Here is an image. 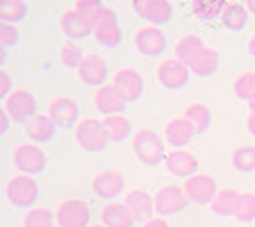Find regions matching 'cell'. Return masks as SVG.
Here are the masks:
<instances>
[{
	"instance_id": "603a6c76",
	"label": "cell",
	"mask_w": 255,
	"mask_h": 227,
	"mask_svg": "<svg viewBox=\"0 0 255 227\" xmlns=\"http://www.w3.org/2000/svg\"><path fill=\"white\" fill-rule=\"evenodd\" d=\"M55 132H57V125L48 114H37L32 116L25 125V134L32 143H48L53 141Z\"/></svg>"
},
{
	"instance_id": "e575fe53",
	"label": "cell",
	"mask_w": 255,
	"mask_h": 227,
	"mask_svg": "<svg viewBox=\"0 0 255 227\" xmlns=\"http://www.w3.org/2000/svg\"><path fill=\"white\" fill-rule=\"evenodd\" d=\"M235 218L242 223H251L255 221V193L251 191H242L237 202V212H235Z\"/></svg>"
},
{
	"instance_id": "7402d4cb",
	"label": "cell",
	"mask_w": 255,
	"mask_h": 227,
	"mask_svg": "<svg viewBox=\"0 0 255 227\" xmlns=\"http://www.w3.org/2000/svg\"><path fill=\"white\" fill-rule=\"evenodd\" d=\"M101 223L105 227H132L137 223V218L132 216V212L128 209V205L123 200H112L103 205Z\"/></svg>"
},
{
	"instance_id": "e0dca14e",
	"label": "cell",
	"mask_w": 255,
	"mask_h": 227,
	"mask_svg": "<svg viewBox=\"0 0 255 227\" xmlns=\"http://www.w3.org/2000/svg\"><path fill=\"white\" fill-rule=\"evenodd\" d=\"M94 105H96V109L107 118V116L123 114L126 107H128V100L121 95V91H119L117 86L112 84V82H107L105 86H101V89L94 91Z\"/></svg>"
},
{
	"instance_id": "7c38bea8",
	"label": "cell",
	"mask_w": 255,
	"mask_h": 227,
	"mask_svg": "<svg viewBox=\"0 0 255 227\" xmlns=\"http://www.w3.org/2000/svg\"><path fill=\"white\" fill-rule=\"evenodd\" d=\"M182 189H185L189 202L210 205V202L214 200V196H217L219 186H217V180H214L210 173H203V170H198L196 175L187 177L185 184H182Z\"/></svg>"
},
{
	"instance_id": "6da1fadb",
	"label": "cell",
	"mask_w": 255,
	"mask_h": 227,
	"mask_svg": "<svg viewBox=\"0 0 255 227\" xmlns=\"http://www.w3.org/2000/svg\"><path fill=\"white\" fill-rule=\"evenodd\" d=\"M130 143H132L134 157H137L143 166L164 164L166 146H164V139L159 137L155 130H150V127H141V130H137V132L132 134Z\"/></svg>"
},
{
	"instance_id": "836d02e7",
	"label": "cell",
	"mask_w": 255,
	"mask_h": 227,
	"mask_svg": "<svg viewBox=\"0 0 255 227\" xmlns=\"http://www.w3.org/2000/svg\"><path fill=\"white\" fill-rule=\"evenodd\" d=\"M82 59H85V53H82L80 43L66 39V41L62 43V48H59V62H62L66 69H80Z\"/></svg>"
},
{
	"instance_id": "cb8c5ba5",
	"label": "cell",
	"mask_w": 255,
	"mask_h": 227,
	"mask_svg": "<svg viewBox=\"0 0 255 227\" xmlns=\"http://www.w3.org/2000/svg\"><path fill=\"white\" fill-rule=\"evenodd\" d=\"M187 66H189L191 75H198V77H210V75H214L219 71V53L214 50V48L205 46L201 53L196 55V57L187 64Z\"/></svg>"
},
{
	"instance_id": "484cf974",
	"label": "cell",
	"mask_w": 255,
	"mask_h": 227,
	"mask_svg": "<svg viewBox=\"0 0 255 227\" xmlns=\"http://www.w3.org/2000/svg\"><path fill=\"white\" fill-rule=\"evenodd\" d=\"M239 196H242V191L233 189V186H223V189L217 191L214 200L210 202V209H212L217 216H235Z\"/></svg>"
},
{
	"instance_id": "3957f363",
	"label": "cell",
	"mask_w": 255,
	"mask_h": 227,
	"mask_svg": "<svg viewBox=\"0 0 255 227\" xmlns=\"http://www.w3.org/2000/svg\"><path fill=\"white\" fill-rule=\"evenodd\" d=\"M41 196L39 182L32 175H14L5 182V198L16 209H32L37 207V200Z\"/></svg>"
},
{
	"instance_id": "7a4b0ae2",
	"label": "cell",
	"mask_w": 255,
	"mask_h": 227,
	"mask_svg": "<svg viewBox=\"0 0 255 227\" xmlns=\"http://www.w3.org/2000/svg\"><path fill=\"white\" fill-rule=\"evenodd\" d=\"M96 14L98 11L85 9V7H80L75 2L73 7H69V9H64L59 14V27H62V32L66 34L69 41H82L89 34H94Z\"/></svg>"
},
{
	"instance_id": "4fadbf2b",
	"label": "cell",
	"mask_w": 255,
	"mask_h": 227,
	"mask_svg": "<svg viewBox=\"0 0 255 227\" xmlns=\"http://www.w3.org/2000/svg\"><path fill=\"white\" fill-rule=\"evenodd\" d=\"M112 84L121 91V95L128 102L139 100V98L143 95V89H146L141 73H139L137 69H132V66H123V69L114 71V75H112Z\"/></svg>"
},
{
	"instance_id": "d590c367",
	"label": "cell",
	"mask_w": 255,
	"mask_h": 227,
	"mask_svg": "<svg viewBox=\"0 0 255 227\" xmlns=\"http://www.w3.org/2000/svg\"><path fill=\"white\" fill-rule=\"evenodd\" d=\"M21 34H18V27L11 25V23H0V46L2 48H11L18 43Z\"/></svg>"
},
{
	"instance_id": "44dd1931",
	"label": "cell",
	"mask_w": 255,
	"mask_h": 227,
	"mask_svg": "<svg viewBox=\"0 0 255 227\" xmlns=\"http://www.w3.org/2000/svg\"><path fill=\"white\" fill-rule=\"evenodd\" d=\"M123 202L128 205V209L132 212V216L137 221H148V218L155 216V200L148 191L143 189H128Z\"/></svg>"
},
{
	"instance_id": "9a60e30c",
	"label": "cell",
	"mask_w": 255,
	"mask_h": 227,
	"mask_svg": "<svg viewBox=\"0 0 255 227\" xmlns=\"http://www.w3.org/2000/svg\"><path fill=\"white\" fill-rule=\"evenodd\" d=\"M78 77H80V82H82L85 86L101 89V86L107 84L110 69H107V64H105V59H103V57L89 53V55H85V59H82V64H80Z\"/></svg>"
},
{
	"instance_id": "7bdbcfd3",
	"label": "cell",
	"mask_w": 255,
	"mask_h": 227,
	"mask_svg": "<svg viewBox=\"0 0 255 227\" xmlns=\"http://www.w3.org/2000/svg\"><path fill=\"white\" fill-rule=\"evenodd\" d=\"M246 9H249V14H255V0H249V2H246Z\"/></svg>"
},
{
	"instance_id": "f1b7e54d",
	"label": "cell",
	"mask_w": 255,
	"mask_h": 227,
	"mask_svg": "<svg viewBox=\"0 0 255 227\" xmlns=\"http://www.w3.org/2000/svg\"><path fill=\"white\" fill-rule=\"evenodd\" d=\"M105 130L107 137H110V143H123L130 139L132 134V121L123 114H117V116H107L105 121Z\"/></svg>"
},
{
	"instance_id": "d6986e66",
	"label": "cell",
	"mask_w": 255,
	"mask_h": 227,
	"mask_svg": "<svg viewBox=\"0 0 255 227\" xmlns=\"http://www.w3.org/2000/svg\"><path fill=\"white\" fill-rule=\"evenodd\" d=\"M164 166L173 177L187 180V177L198 173V157L194 152H189L187 148L169 150V152H166V159H164Z\"/></svg>"
},
{
	"instance_id": "5bb4252c",
	"label": "cell",
	"mask_w": 255,
	"mask_h": 227,
	"mask_svg": "<svg viewBox=\"0 0 255 227\" xmlns=\"http://www.w3.org/2000/svg\"><path fill=\"white\" fill-rule=\"evenodd\" d=\"M91 189L98 198H103L105 202H112L126 191V180H123V175L119 170H98L94 175V180H91Z\"/></svg>"
},
{
	"instance_id": "60d3db41",
	"label": "cell",
	"mask_w": 255,
	"mask_h": 227,
	"mask_svg": "<svg viewBox=\"0 0 255 227\" xmlns=\"http://www.w3.org/2000/svg\"><path fill=\"white\" fill-rule=\"evenodd\" d=\"M246 130H249L251 137H255V114L249 111V116H246Z\"/></svg>"
},
{
	"instance_id": "f6af8a7d",
	"label": "cell",
	"mask_w": 255,
	"mask_h": 227,
	"mask_svg": "<svg viewBox=\"0 0 255 227\" xmlns=\"http://www.w3.org/2000/svg\"><path fill=\"white\" fill-rule=\"evenodd\" d=\"M89 227H105V225H103V223H91Z\"/></svg>"
},
{
	"instance_id": "d6a6232c",
	"label": "cell",
	"mask_w": 255,
	"mask_h": 227,
	"mask_svg": "<svg viewBox=\"0 0 255 227\" xmlns=\"http://www.w3.org/2000/svg\"><path fill=\"white\" fill-rule=\"evenodd\" d=\"M230 164L235 170H242V173H249L255 170V146H239L233 150V157H230Z\"/></svg>"
},
{
	"instance_id": "2e32d148",
	"label": "cell",
	"mask_w": 255,
	"mask_h": 227,
	"mask_svg": "<svg viewBox=\"0 0 255 227\" xmlns=\"http://www.w3.org/2000/svg\"><path fill=\"white\" fill-rule=\"evenodd\" d=\"M46 114L53 118L57 127H75L82 121V118H80L78 102H75L73 98H69V95H57V98H53L50 105H48Z\"/></svg>"
},
{
	"instance_id": "8fae6325",
	"label": "cell",
	"mask_w": 255,
	"mask_h": 227,
	"mask_svg": "<svg viewBox=\"0 0 255 227\" xmlns=\"http://www.w3.org/2000/svg\"><path fill=\"white\" fill-rule=\"evenodd\" d=\"M134 48L143 57H162L166 53V34L157 25H141L134 32Z\"/></svg>"
},
{
	"instance_id": "f35d334b",
	"label": "cell",
	"mask_w": 255,
	"mask_h": 227,
	"mask_svg": "<svg viewBox=\"0 0 255 227\" xmlns=\"http://www.w3.org/2000/svg\"><path fill=\"white\" fill-rule=\"evenodd\" d=\"M139 227H171V225H169V221H166V218L153 216V218H148V221H143Z\"/></svg>"
},
{
	"instance_id": "b9f144b4",
	"label": "cell",
	"mask_w": 255,
	"mask_h": 227,
	"mask_svg": "<svg viewBox=\"0 0 255 227\" xmlns=\"http://www.w3.org/2000/svg\"><path fill=\"white\" fill-rule=\"evenodd\" d=\"M246 50H249V55L255 59V34L249 39V41H246Z\"/></svg>"
},
{
	"instance_id": "ee69618b",
	"label": "cell",
	"mask_w": 255,
	"mask_h": 227,
	"mask_svg": "<svg viewBox=\"0 0 255 227\" xmlns=\"http://www.w3.org/2000/svg\"><path fill=\"white\" fill-rule=\"evenodd\" d=\"M249 111H253V114H255V98L249 102Z\"/></svg>"
},
{
	"instance_id": "ab89813d",
	"label": "cell",
	"mask_w": 255,
	"mask_h": 227,
	"mask_svg": "<svg viewBox=\"0 0 255 227\" xmlns=\"http://www.w3.org/2000/svg\"><path fill=\"white\" fill-rule=\"evenodd\" d=\"M9 127H11V116L0 107V134H7L9 132Z\"/></svg>"
},
{
	"instance_id": "74e56055",
	"label": "cell",
	"mask_w": 255,
	"mask_h": 227,
	"mask_svg": "<svg viewBox=\"0 0 255 227\" xmlns=\"http://www.w3.org/2000/svg\"><path fill=\"white\" fill-rule=\"evenodd\" d=\"M14 91V82H11L7 71H0V100H5L7 95Z\"/></svg>"
},
{
	"instance_id": "f546056e",
	"label": "cell",
	"mask_w": 255,
	"mask_h": 227,
	"mask_svg": "<svg viewBox=\"0 0 255 227\" xmlns=\"http://www.w3.org/2000/svg\"><path fill=\"white\" fill-rule=\"evenodd\" d=\"M57 218L55 212H50L48 207H32L23 214V227H55Z\"/></svg>"
},
{
	"instance_id": "5b68a950",
	"label": "cell",
	"mask_w": 255,
	"mask_h": 227,
	"mask_svg": "<svg viewBox=\"0 0 255 227\" xmlns=\"http://www.w3.org/2000/svg\"><path fill=\"white\" fill-rule=\"evenodd\" d=\"M94 39L105 48H117L121 43V25H119V16L112 7L103 5L96 14L94 21Z\"/></svg>"
},
{
	"instance_id": "9c48e42d",
	"label": "cell",
	"mask_w": 255,
	"mask_h": 227,
	"mask_svg": "<svg viewBox=\"0 0 255 227\" xmlns=\"http://www.w3.org/2000/svg\"><path fill=\"white\" fill-rule=\"evenodd\" d=\"M57 227H89L91 225V212L87 202L78 198H64L57 205Z\"/></svg>"
},
{
	"instance_id": "52a82bcc",
	"label": "cell",
	"mask_w": 255,
	"mask_h": 227,
	"mask_svg": "<svg viewBox=\"0 0 255 227\" xmlns=\"http://www.w3.org/2000/svg\"><path fill=\"white\" fill-rule=\"evenodd\" d=\"M155 77H157V82L164 86V89L178 91L189 82L191 71H189V66H187L185 62H180L178 57H164L157 64V69H155Z\"/></svg>"
},
{
	"instance_id": "ffe728a7",
	"label": "cell",
	"mask_w": 255,
	"mask_h": 227,
	"mask_svg": "<svg viewBox=\"0 0 255 227\" xmlns=\"http://www.w3.org/2000/svg\"><path fill=\"white\" fill-rule=\"evenodd\" d=\"M196 137L194 127L189 125L185 116H173L166 121L164 125V141L169 143L173 150H180L187 148V143H191V139Z\"/></svg>"
},
{
	"instance_id": "d4e9b609",
	"label": "cell",
	"mask_w": 255,
	"mask_h": 227,
	"mask_svg": "<svg viewBox=\"0 0 255 227\" xmlns=\"http://www.w3.org/2000/svg\"><path fill=\"white\" fill-rule=\"evenodd\" d=\"M203 48H205V43H203V39L198 37L196 32H185V34H180V37L175 39L173 53H175V57L180 59V62L189 64L191 59L201 53Z\"/></svg>"
},
{
	"instance_id": "4dcf8cb0",
	"label": "cell",
	"mask_w": 255,
	"mask_h": 227,
	"mask_svg": "<svg viewBox=\"0 0 255 227\" xmlns=\"http://www.w3.org/2000/svg\"><path fill=\"white\" fill-rule=\"evenodd\" d=\"M233 95L246 102L253 100L255 98V71H242L233 79Z\"/></svg>"
},
{
	"instance_id": "ba28073f",
	"label": "cell",
	"mask_w": 255,
	"mask_h": 227,
	"mask_svg": "<svg viewBox=\"0 0 255 227\" xmlns=\"http://www.w3.org/2000/svg\"><path fill=\"white\" fill-rule=\"evenodd\" d=\"M11 161L21 170V175H37L46 168L48 157L37 143H18L11 152Z\"/></svg>"
},
{
	"instance_id": "1f68e13d",
	"label": "cell",
	"mask_w": 255,
	"mask_h": 227,
	"mask_svg": "<svg viewBox=\"0 0 255 227\" xmlns=\"http://www.w3.org/2000/svg\"><path fill=\"white\" fill-rule=\"evenodd\" d=\"M27 16V2L23 0H2L0 2V23H21Z\"/></svg>"
},
{
	"instance_id": "30bf717a",
	"label": "cell",
	"mask_w": 255,
	"mask_h": 227,
	"mask_svg": "<svg viewBox=\"0 0 255 227\" xmlns=\"http://www.w3.org/2000/svg\"><path fill=\"white\" fill-rule=\"evenodd\" d=\"M0 107L14 121H30L32 116H37V98H34V93L30 89H23V86L11 91Z\"/></svg>"
},
{
	"instance_id": "8d00e7d4",
	"label": "cell",
	"mask_w": 255,
	"mask_h": 227,
	"mask_svg": "<svg viewBox=\"0 0 255 227\" xmlns=\"http://www.w3.org/2000/svg\"><path fill=\"white\" fill-rule=\"evenodd\" d=\"M223 7H226V2H196L194 5V9L201 11V14H205V18H212V16H221Z\"/></svg>"
},
{
	"instance_id": "277c9868",
	"label": "cell",
	"mask_w": 255,
	"mask_h": 227,
	"mask_svg": "<svg viewBox=\"0 0 255 227\" xmlns=\"http://www.w3.org/2000/svg\"><path fill=\"white\" fill-rule=\"evenodd\" d=\"M75 143L85 152H101V150H105L107 143H110L105 123L98 121V118L85 116L75 125Z\"/></svg>"
},
{
	"instance_id": "83f0119b",
	"label": "cell",
	"mask_w": 255,
	"mask_h": 227,
	"mask_svg": "<svg viewBox=\"0 0 255 227\" xmlns=\"http://www.w3.org/2000/svg\"><path fill=\"white\" fill-rule=\"evenodd\" d=\"M249 9H246V2H226L221 11V23L228 30L233 32H239L244 30L246 23H249Z\"/></svg>"
},
{
	"instance_id": "ac0fdd59",
	"label": "cell",
	"mask_w": 255,
	"mask_h": 227,
	"mask_svg": "<svg viewBox=\"0 0 255 227\" xmlns=\"http://www.w3.org/2000/svg\"><path fill=\"white\" fill-rule=\"evenodd\" d=\"M132 7L148 25L157 27L162 23H169L173 16V2H169V0H134Z\"/></svg>"
},
{
	"instance_id": "4316f807",
	"label": "cell",
	"mask_w": 255,
	"mask_h": 227,
	"mask_svg": "<svg viewBox=\"0 0 255 227\" xmlns=\"http://www.w3.org/2000/svg\"><path fill=\"white\" fill-rule=\"evenodd\" d=\"M182 116L189 121V125L194 127L196 134L207 132V127L212 125V111H210V107L201 100L189 102V105L185 107V114H182Z\"/></svg>"
},
{
	"instance_id": "8992f818",
	"label": "cell",
	"mask_w": 255,
	"mask_h": 227,
	"mask_svg": "<svg viewBox=\"0 0 255 227\" xmlns=\"http://www.w3.org/2000/svg\"><path fill=\"white\" fill-rule=\"evenodd\" d=\"M153 200H155V214L162 218L175 216V214L185 212V207L189 205V198H187L185 189L178 184L159 186V189L153 193Z\"/></svg>"
}]
</instances>
